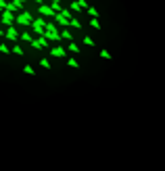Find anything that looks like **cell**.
<instances>
[{"label": "cell", "instance_id": "cell-1", "mask_svg": "<svg viewBox=\"0 0 165 171\" xmlns=\"http://www.w3.org/2000/svg\"><path fill=\"white\" fill-rule=\"evenodd\" d=\"M15 23H17V25H31V23H33V17H31V13H27V11H21V13L15 15Z\"/></svg>", "mask_w": 165, "mask_h": 171}, {"label": "cell", "instance_id": "cell-20", "mask_svg": "<svg viewBox=\"0 0 165 171\" xmlns=\"http://www.w3.org/2000/svg\"><path fill=\"white\" fill-rule=\"evenodd\" d=\"M90 25H92L94 29H100V27H102V25H100V21H98V19H92V21H90Z\"/></svg>", "mask_w": 165, "mask_h": 171}, {"label": "cell", "instance_id": "cell-14", "mask_svg": "<svg viewBox=\"0 0 165 171\" xmlns=\"http://www.w3.org/2000/svg\"><path fill=\"white\" fill-rule=\"evenodd\" d=\"M67 65L71 67V69H77V67H80V63H77L75 59H67Z\"/></svg>", "mask_w": 165, "mask_h": 171}, {"label": "cell", "instance_id": "cell-25", "mask_svg": "<svg viewBox=\"0 0 165 171\" xmlns=\"http://www.w3.org/2000/svg\"><path fill=\"white\" fill-rule=\"evenodd\" d=\"M77 2H80L82 8H88V2H86V0H77Z\"/></svg>", "mask_w": 165, "mask_h": 171}, {"label": "cell", "instance_id": "cell-2", "mask_svg": "<svg viewBox=\"0 0 165 171\" xmlns=\"http://www.w3.org/2000/svg\"><path fill=\"white\" fill-rule=\"evenodd\" d=\"M38 13H40L42 17H52V19H55V15H57V11H55L50 4H40V6H38Z\"/></svg>", "mask_w": 165, "mask_h": 171}, {"label": "cell", "instance_id": "cell-27", "mask_svg": "<svg viewBox=\"0 0 165 171\" xmlns=\"http://www.w3.org/2000/svg\"><path fill=\"white\" fill-rule=\"evenodd\" d=\"M48 2H59V0H48Z\"/></svg>", "mask_w": 165, "mask_h": 171}, {"label": "cell", "instance_id": "cell-26", "mask_svg": "<svg viewBox=\"0 0 165 171\" xmlns=\"http://www.w3.org/2000/svg\"><path fill=\"white\" fill-rule=\"evenodd\" d=\"M33 2H38V4H44V0H33Z\"/></svg>", "mask_w": 165, "mask_h": 171}, {"label": "cell", "instance_id": "cell-15", "mask_svg": "<svg viewBox=\"0 0 165 171\" xmlns=\"http://www.w3.org/2000/svg\"><path fill=\"white\" fill-rule=\"evenodd\" d=\"M23 71H25L27 75H36V69H33L31 65H25V67H23Z\"/></svg>", "mask_w": 165, "mask_h": 171}, {"label": "cell", "instance_id": "cell-22", "mask_svg": "<svg viewBox=\"0 0 165 171\" xmlns=\"http://www.w3.org/2000/svg\"><path fill=\"white\" fill-rule=\"evenodd\" d=\"M71 25H73V27H75V29H80V27H82V21H77V19H75V17H73V19H71Z\"/></svg>", "mask_w": 165, "mask_h": 171}, {"label": "cell", "instance_id": "cell-6", "mask_svg": "<svg viewBox=\"0 0 165 171\" xmlns=\"http://www.w3.org/2000/svg\"><path fill=\"white\" fill-rule=\"evenodd\" d=\"M29 27H31L33 31H36L38 35H44V33H46V29H44V25H40V23H36V21H33V23L29 25Z\"/></svg>", "mask_w": 165, "mask_h": 171}, {"label": "cell", "instance_id": "cell-12", "mask_svg": "<svg viewBox=\"0 0 165 171\" xmlns=\"http://www.w3.org/2000/svg\"><path fill=\"white\" fill-rule=\"evenodd\" d=\"M21 40H23V42H31V40H33V35H31L29 31H23V33H21Z\"/></svg>", "mask_w": 165, "mask_h": 171}, {"label": "cell", "instance_id": "cell-18", "mask_svg": "<svg viewBox=\"0 0 165 171\" xmlns=\"http://www.w3.org/2000/svg\"><path fill=\"white\" fill-rule=\"evenodd\" d=\"M13 52H15V55H19V57H23V55H25V52H23V48L19 46V44H17V46L13 48Z\"/></svg>", "mask_w": 165, "mask_h": 171}, {"label": "cell", "instance_id": "cell-10", "mask_svg": "<svg viewBox=\"0 0 165 171\" xmlns=\"http://www.w3.org/2000/svg\"><path fill=\"white\" fill-rule=\"evenodd\" d=\"M98 55H100V59H107V61H111V59H113V55H111L109 50H105V48H102V50L98 52Z\"/></svg>", "mask_w": 165, "mask_h": 171}, {"label": "cell", "instance_id": "cell-16", "mask_svg": "<svg viewBox=\"0 0 165 171\" xmlns=\"http://www.w3.org/2000/svg\"><path fill=\"white\" fill-rule=\"evenodd\" d=\"M29 44H31V48H36V50H44V48H42V44H40V40H31Z\"/></svg>", "mask_w": 165, "mask_h": 171}, {"label": "cell", "instance_id": "cell-28", "mask_svg": "<svg viewBox=\"0 0 165 171\" xmlns=\"http://www.w3.org/2000/svg\"><path fill=\"white\" fill-rule=\"evenodd\" d=\"M0 35H4V33H2V29H0Z\"/></svg>", "mask_w": 165, "mask_h": 171}, {"label": "cell", "instance_id": "cell-4", "mask_svg": "<svg viewBox=\"0 0 165 171\" xmlns=\"http://www.w3.org/2000/svg\"><path fill=\"white\" fill-rule=\"evenodd\" d=\"M4 38H6V40H13V42H17V40H21V33L17 31V27H15V25H11V27L6 29Z\"/></svg>", "mask_w": 165, "mask_h": 171}, {"label": "cell", "instance_id": "cell-19", "mask_svg": "<svg viewBox=\"0 0 165 171\" xmlns=\"http://www.w3.org/2000/svg\"><path fill=\"white\" fill-rule=\"evenodd\" d=\"M40 65L44 67V69H52V65L48 63V59H42V61H40Z\"/></svg>", "mask_w": 165, "mask_h": 171}, {"label": "cell", "instance_id": "cell-3", "mask_svg": "<svg viewBox=\"0 0 165 171\" xmlns=\"http://www.w3.org/2000/svg\"><path fill=\"white\" fill-rule=\"evenodd\" d=\"M0 21H2V25L11 27V25H15V15H13L11 11H2V17H0Z\"/></svg>", "mask_w": 165, "mask_h": 171}, {"label": "cell", "instance_id": "cell-7", "mask_svg": "<svg viewBox=\"0 0 165 171\" xmlns=\"http://www.w3.org/2000/svg\"><path fill=\"white\" fill-rule=\"evenodd\" d=\"M86 11H88V15L92 17V19H98V11H96V8H94V6H88V8H86Z\"/></svg>", "mask_w": 165, "mask_h": 171}, {"label": "cell", "instance_id": "cell-5", "mask_svg": "<svg viewBox=\"0 0 165 171\" xmlns=\"http://www.w3.org/2000/svg\"><path fill=\"white\" fill-rule=\"evenodd\" d=\"M48 55L55 57V59H65V57H67V50H65L63 46H55V48H50Z\"/></svg>", "mask_w": 165, "mask_h": 171}, {"label": "cell", "instance_id": "cell-24", "mask_svg": "<svg viewBox=\"0 0 165 171\" xmlns=\"http://www.w3.org/2000/svg\"><path fill=\"white\" fill-rule=\"evenodd\" d=\"M6 6H8V2H4V0H0V13H2V11H6Z\"/></svg>", "mask_w": 165, "mask_h": 171}, {"label": "cell", "instance_id": "cell-8", "mask_svg": "<svg viewBox=\"0 0 165 171\" xmlns=\"http://www.w3.org/2000/svg\"><path fill=\"white\" fill-rule=\"evenodd\" d=\"M69 8H71L73 13H80V11H84V8L80 6V2H77V0H75V2H71V4H69Z\"/></svg>", "mask_w": 165, "mask_h": 171}, {"label": "cell", "instance_id": "cell-13", "mask_svg": "<svg viewBox=\"0 0 165 171\" xmlns=\"http://www.w3.org/2000/svg\"><path fill=\"white\" fill-rule=\"evenodd\" d=\"M84 44H86V46H90V48H92V46H96V42H94L92 38H88V35H84Z\"/></svg>", "mask_w": 165, "mask_h": 171}, {"label": "cell", "instance_id": "cell-17", "mask_svg": "<svg viewBox=\"0 0 165 171\" xmlns=\"http://www.w3.org/2000/svg\"><path fill=\"white\" fill-rule=\"evenodd\" d=\"M0 52H2V55H11L13 50H8V46H6V44H0Z\"/></svg>", "mask_w": 165, "mask_h": 171}, {"label": "cell", "instance_id": "cell-21", "mask_svg": "<svg viewBox=\"0 0 165 171\" xmlns=\"http://www.w3.org/2000/svg\"><path fill=\"white\" fill-rule=\"evenodd\" d=\"M69 52H80V48H77V44L69 42Z\"/></svg>", "mask_w": 165, "mask_h": 171}, {"label": "cell", "instance_id": "cell-11", "mask_svg": "<svg viewBox=\"0 0 165 171\" xmlns=\"http://www.w3.org/2000/svg\"><path fill=\"white\" fill-rule=\"evenodd\" d=\"M61 38H63V40H69V42H71V40H73V35L69 33V29H63V31H61Z\"/></svg>", "mask_w": 165, "mask_h": 171}, {"label": "cell", "instance_id": "cell-9", "mask_svg": "<svg viewBox=\"0 0 165 171\" xmlns=\"http://www.w3.org/2000/svg\"><path fill=\"white\" fill-rule=\"evenodd\" d=\"M38 40H40V44H42V48H44V50H50V44H48V40L44 38V35H40Z\"/></svg>", "mask_w": 165, "mask_h": 171}, {"label": "cell", "instance_id": "cell-23", "mask_svg": "<svg viewBox=\"0 0 165 171\" xmlns=\"http://www.w3.org/2000/svg\"><path fill=\"white\" fill-rule=\"evenodd\" d=\"M23 2H25V0H13V4H15L17 8H19V11H21V8H23Z\"/></svg>", "mask_w": 165, "mask_h": 171}]
</instances>
